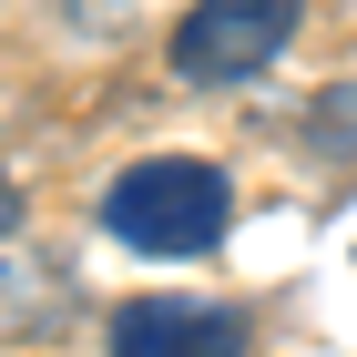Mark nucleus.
<instances>
[{
  "label": "nucleus",
  "mask_w": 357,
  "mask_h": 357,
  "mask_svg": "<svg viewBox=\"0 0 357 357\" xmlns=\"http://www.w3.org/2000/svg\"><path fill=\"white\" fill-rule=\"evenodd\" d=\"M10 235H21V184L0 174V245H10Z\"/></svg>",
  "instance_id": "39448f33"
},
{
  "label": "nucleus",
  "mask_w": 357,
  "mask_h": 357,
  "mask_svg": "<svg viewBox=\"0 0 357 357\" xmlns=\"http://www.w3.org/2000/svg\"><path fill=\"white\" fill-rule=\"evenodd\" d=\"M102 235L133 255H215L235 235V184L204 153H143L112 174L102 194Z\"/></svg>",
  "instance_id": "f257e3e1"
},
{
  "label": "nucleus",
  "mask_w": 357,
  "mask_h": 357,
  "mask_svg": "<svg viewBox=\"0 0 357 357\" xmlns=\"http://www.w3.org/2000/svg\"><path fill=\"white\" fill-rule=\"evenodd\" d=\"M52 10L72 31H123V21H133V0H52Z\"/></svg>",
  "instance_id": "20e7f679"
},
{
  "label": "nucleus",
  "mask_w": 357,
  "mask_h": 357,
  "mask_svg": "<svg viewBox=\"0 0 357 357\" xmlns=\"http://www.w3.org/2000/svg\"><path fill=\"white\" fill-rule=\"evenodd\" d=\"M255 317L225 296H133L112 306V357H245Z\"/></svg>",
  "instance_id": "7ed1b4c3"
},
{
  "label": "nucleus",
  "mask_w": 357,
  "mask_h": 357,
  "mask_svg": "<svg viewBox=\"0 0 357 357\" xmlns=\"http://www.w3.org/2000/svg\"><path fill=\"white\" fill-rule=\"evenodd\" d=\"M296 21H306V0H194L174 21V72L194 92H235L296 41Z\"/></svg>",
  "instance_id": "f03ea898"
}]
</instances>
